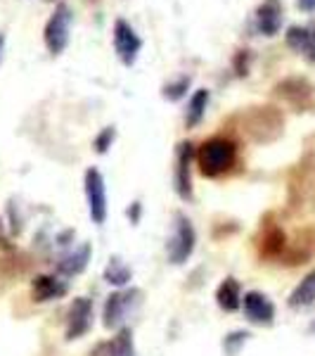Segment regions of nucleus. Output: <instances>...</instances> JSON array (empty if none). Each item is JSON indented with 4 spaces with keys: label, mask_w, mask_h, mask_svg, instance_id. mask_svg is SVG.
Returning <instances> with one entry per match:
<instances>
[{
    "label": "nucleus",
    "mask_w": 315,
    "mask_h": 356,
    "mask_svg": "<svg viewBox=\"0 0 315 356\" xmlns=\"http://www.w3.org/2000/svg\"><path fill=\"white\" fill-rule=\"evenodd\" d=\"M199 174L206 178H219L237 164V143L228 136H211L194 152Z\"/></svg>",
    "instance_id": "f257e3e1"
},
{
    "label": "nucleus",
    "mask_w": 315,
    "mask_h": 356,
    "mask_svg": "<svg viewBox=\"0 0 315 356\" xmlns=\"http://www.w3.org/2000/svg\"><path fill=\"white\" fill-rule=\"evenodd\" d=\"M142 302H145V292L140 288H124L112 292L105 302V309H102V325L107 330L126 328L128 318H133L140 312Z\"/></svg>",
    "instance_id": "f03ea898"
},
{
    "label": "nucleus",
    "mask_w": 315,
    "mask_h": 356,
    "mask_svg": "<svg viewBox=\"0 0 315 356\" xmlns=\"http://www.w3.org/2000/svg\"><path fill=\"white\" fill-rule=\"evenodd\" d=\"M194 247H197V231H194L192 221L182 211H176L171 235L166 238V259L173 266H182L194 254Z\"/></svg>",
    "instance_id": "7ed1b4c3"
},
{
    "label": "nucleus",
    "mask_w": 315,
    "mask_h": 356,
    "mask_svg": "<svg viewBox=\"0 0 315 356\" xmlns=\"http://www.w3.org/2000/svg\"><path fill=\"white\" fill-rule=\"evenodd\" d=\"M83 193H85V202H88V214L90 221L95 226H105L107 221V186H105V176L100 174V169L88 166L83 174Z\"/></svg>",
    "instance_id": "20e7f679"
},
{
    "label": "nucleus",
    "mask_w": 315,
    "mask_h": 356,
    "mask_svg": "<svg viewBox=\"0 0 315 356\" xmlns=\"http://www.w3.org/2000/svg\"><path fill=\"white\" fill-rule=\"evenodd\" d=\"M71 8L67 3H57L55 13L45 22L43 29V43L50 55H62L69 45V29H71Z\"/></svg>",
    "instance_id": "39448f33"
},
{
    "label": "nucleus",
    "mask_w": 315,
    "mask_h": 356,
    "mask_svg": "<svg viewBox=\"0 0 315 356\" xmlns=\"http://www.w3.org/2000/svg\"><path fill=\"white\" fill-rule=\"evenodd\" d=\"M112 41H114V53L121 60V65L133 67L142 50V38L135 33V29L126 19H117L112 29Z\"/></svg>",
    "instance_id": "423d86ee"
},
{
    "label": "nucleus",
    "mask_w": 315,
    "mask_h": 356,
    "mask_svg": "<svg viewBox=\"0 0 315 356\" xmlns=\"http://www.w3.org/2000/svg\"><path fill=\"white\" fill-rule=\"evenodd\" d=\"M194 145L187 140H182L176 150V174H173V188L178 193V197L182 202H192L194 191H192V174H190V166L194 159Z\"/></svg>",
    "instance_id": "0eeeda50"
},
{
    "label": "nucleus",
    "mask_w": 315,
    "mask_h": 356,
    "mask_svg": "<svg viewBox=\"0 0 315 356\" xmlns=\"http://www.w3.org/2000/svg\"><path fill=\"white\" fill-rule=\"evenodd\" d=\"M90 254H93V247L90 243H78L69 247L67 252H62L55 261V273L60 278H74V275H81L88 268Z\"/></svg>",
    "instance_id": "6e6552de"
},
{
    "label": "nucleus",
    "mask_w": 315,
    "mask_h": 356,
    "mask_svg": "<svg viewBox=\"0 0 315 356\" xmlns=\"http://www.w3.org/2000/svg\"><path fill=\"white\" fill-rule=\"evenodd\" d=\"M93 328V302L88 297H76L67 312V340H78Z\"/></svg>",
    "instance_id": "1a4fd4ad"
},
{
    "label": "nucleus",
    "mask_w": 315,
    "mask_h": 356,
    "mask_svg": "<svg viewBox=\"0 0 315 356\" xmlns=\"http://www.w3.org/2000/svg\"><path fill=\"white\" fill-rule=\"evenodd\" d=\"M242 312H244V318L254 325H273V321H275V304L259 290L244 292Z\"/></svg>",
    "instance_id": "9d476101"
},
{
    "label": "nucleus",
    "mask_w": 315,
    "mask_h": 356,
    "mask_svg": "<svg viewBox=\"0 0 315 356\" xmlns=\"http://www.w3.org/2000/svg\"><path fill=\"white\" fill-rule=\"evenodd\" d=\"M282 22H284V10L280 0H263L254 13V24L261 36L268 38L278 36L280 29H282Z\"/></svg>",
    "instance_id": "9b49d317"
},
{
    "label": "nucleus",
    "mask_w": 315,
    "mask_h": 356,
    "mask_svg": "<svg viewBox=\"0 0 315 356\" xmlns=\"http://www.w3.org/2000/svg\"><path fill=\"white\" fill-rule=\"evenodd\" d=\"M67 292H69L67 283L57 273H53V275H36V278L31 280V297H33V302H38V304L62 300Z\"/></svg>",
    "instance_id": "f8f14e48"
},
{
    "label": "nucleus",
    "mask_w": 315,
    "mask_h": 356,
    "mask_svg": "<svg viewBox=\"0 0 315 356\" xmlns=\"http://www.w3.org/2000/svg\"><path fill=\"white\" fill-rule=\"evenodd\" d=\"M284 38H287V45L291 50H296L299 55L306 57L311 65H315V22L306 26H289L287 33H284Z\"/></svg>",
    "instance_id": "ddd939ff"
},
{
    "label": "nucleus",
    "mask_w": 315,
    "mask_h": 356,
    "mask_svg": "<svg viewBox=\"0 0 315 356\" xmlns=\"http://www.w3.org/2000/svg\"><path fill=\"white\" fill-rule=\"evenodd\" d=\"M216 304L228 314L242 309V285L237 283V278H225L219 285V290H216Z\"/></svg>",
    "instance_id": "4468645a"
},
{
    "label": "nucleus",
    "mask_w": 315,
    "mask_h": 356,
    "mask_svg": "<svg viewBox=\"0 0 315 356\" xmlns=\"http://www.w3.org/2000/svg\"><path fill=\"white\" fill-rule=\"evenodd\" d=\"M275 90H278V95H282L284 100H289L294 107H303L299 95L306 102H311V97H313V86L308 81H303V79H287V81L275 86Z\"/></svg>",
    "instance_id": "2eb2a0df"
},
{
    "label": "nucleus",
    "mask_w": 315,
    "mask_h": 356,
    "mask_svg": "<svg viewBox=\"0 0 315 356\" xmlns=\"http://www.w3.org/2000/svg\"><path fill=\"white\" fill-rule=\"evenodd\" d=\"M211 93L206 88H197L192 93V97L187 100L185 107V126L187 129H197L202 124V119L206 117V107H209Z\"/></svg>",
    "instance_id": "dca6fc26"
},
{
    "label": "nucleus",
    "mask_w": 315,
    "mask_h": 356,
    "mask_svg": "<svg viewBox=\"0 0 315 356\" xmlns=\"http://www.w3.org/2000/svg\"><path fill=\"white\" fill-rule=\"evenodd\" d=\"M102 278H105V283L112 285V288L124 290L126 285H128L130 280H133V268H130L128 264L121 259V257H112V259L107 261Z\"/></svg>",
    "instance_id": "f3484780"
},
{
    "label": "nucleus",
    "mask_w": 315,
    "mask_h": 356,
    "mask_svg": "<svg viewBox=\"0 0 315 356\" xmlns=\"http://www.w3.org/2000/svg\"><path fill=\"white\" fill-rule=\"evenodd\" d=\"M315 302V268L308 275H303L301 283L291 290L287 304L291 309H306Z\"/></svg>",
    "instance_id": "a211bd4d"
},
{
    "label": "nucleus",
    "mask_w": 315,
    "mask_h": 356,
    "mask_svg": "<svg viewBox=\"0 0 315 356\" xmlns=\"http://www.w3.org/2000/svg\"><path fill=\"white\" fill-rule=\"evenodd\" d=\"M102 347L107 349L105 356H135V344H133V332H130V328L117 330V337H112V340L105 342Z\"/></svg>",
    "instance_id": "6ab92c4d"
},
{
    "label": "nucleus",
    "mask_w": 315,
    "mask_h": 356,
    "mask_svg": "<svg viewBox=\"0 0 315 356\" xmlns=\"http://www.w3.org/2000/svg\"><path fill=\"white\" fill-rule=\"evenodd\" d=\"M190 86H192V76H190V74H182V76H178L176 81L164 83V88H162L164 100H169V102L182 100V97L187 95V90H190Z\"/></svg>",
    "instance_id": "aec40b11"
},
{
    "label": "nucleus",
    "mask_w": 315,
    "mask_h": 356,
    "mask_svg": "<svg viewBox=\"0 0 315 356\" xmlns=\"http://www.w3.org/2000/svg\"><path fill=\"white\" fill-rule=\"evenodd\" d=\"M251 332L249 330H232L225 335V340H223V352H225V356H237L239 349L244 347V344L249 342Z\"/></svg>",
    "instance_id": "412c9836"
},
{
    "label": "nucleus",
    "mask_w": 315,
    "mask_h": 356,
    "mask_svg": "<svg viewBox=\"0 0 315 356\" xmlns=\"http://www.w3.org/2000/svg\"><path fill=\"white\" fill-rule=\"evenodd\" d=\"M114 140H117V129H114V126H105V129H102L100 134L95 136V140H93L95 152L105 154L114 145Z\"/></svg>",
    "instance_id": "4be33fe9"
},
{
    "label": "nucleus",
    "mask_w": 315,
    "mask_h": 356,
    "mask_svg": "<svg viewBox=\"0 0 315 356\" xmlns=\"http://www.w3.org/2000/svg\"><path fill=\"white\" fill-rule=\"evenodd\" d=\"M140 211H142V204H140V202H133V204L128 207V211H126V214H128L130 223H137V221H140Z\"/></svg>",
    "instance_id": "5701e85b"
},
{
    "label": "nucleus",
    "mask_w": 315,
    "mask_h": 356,
    "mask_svg": "<svg viewBox=\"0 0 315 356\" xmlns=\"http://www.w3.org/2000/svg\"><path fill=\"white\" fill-rule=\"evenodd\" d=\"M296 8L301 13H315V0H296Z\"/></svg>",
    "instance_id": "b1692460"
},
{
    "label": "nucleus",
    "mask_w": 315,
    "mask_h": 356,
    "mask_svg": "<svg viewBox=\"0 0 315 356\" xmlns=\"http://www.w3.org/2000/svg\"><path fill=\"white\" fill-rule=\"evenodd\" d=\"M3 45H5V36L0 33V60H3Z\"/></svg>",
    "instance_id": "393cba45"
},
{
    "label": "nucleus",
    "mask_w": 315,
    "mask_h": 356,
    "mask_svg": "<svg viewBox=\"0 0 315 356\" xmlns=\"http://www.w3.org/2000/svg\"><path fill=\"white\" fill-rule=\"evenodd\" d=\"M311 330H315V323H313V325H311Z\"/></svg>",
    "instance_id": "a878e982"
},
{
    "label": "nucleus",
    "mask_w": 315,
    "mask_h": 356,
    "mask_svg": "<svg viewBox=\"0 0 315 356\" xmlns=\"http://www.w3.org/2000/svg\"><path fill=\"white\" fill-rule=\"evenodd\" d=\"M48 3H53V0H48Z\"/></svg>",
    "instance_id": "bb28decb"
}]
</instances>
